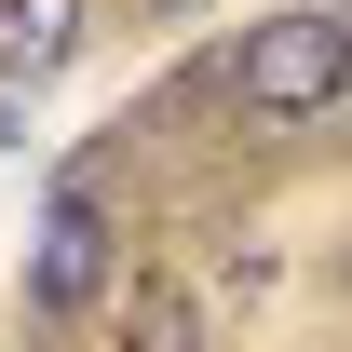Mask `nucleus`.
<instances>
[{
  "label": "nucleus",
  "instance_id": "nucleus-1",
  "mask_svg": "<svg viewBox=\"0 0 352 352\" xmlns=\"http://www.w3.org/2000/svg\"><path fill=\"white\" fill-rule=\"evenodd\" d=\"M230 109L244 122H325V109H352V14H325V0L258 14L230 41Z\"/></svg>",
  "mask_w": 352,
  "mask_h": 352
},
{
  "label": "nucleus",
  "instance_id": "nucleus-2",
  "mask_svg": "<svg viewBox=\"0 0 352 352\" xmlns=\"http://www.w3.org/2000/svg\"><path fill=\"white\" fill-rule=\"evenodd\" d=\"M95 271H109V217H95V190H54L41 258H28V311H82Z\"/></svg>",
  "mask_w": 352,
  "mask_h": 352
},
{
  "label": "nucleus",
  "instance_id": "nucleus-3",
  "mask_svg": "<svg viewBox=\"0 0 352 352\" xmlns=\"http://www.w3.org/2000/svg\"><path fill=\"white\" fill-rule=\"evenodd\" d=\"M68 41H82V0H0V68H68Z\"/></svg>",
  "mask_w": 352,
  "mask_h": 352
},
{
  "label": "nucleus",
  "instance_id": "nucleus-4",
  "mask_svg": "<svg viewBox=\"0 0 352 352\" xmlns=\"http://www.w3.org/2000/svg\"><path fill=\"white\" fill-rule=\"evenodd\" d=\"M122 352H204L190 298H176V285H135V298H122Z\"/></svg>",
  "mask_w": 352,
  "mask_h": 352
},
{
  "label": "nucleus",
  "instance_id": "nucleus-5",
  "mask_svg": "<svg viewBox=\"0 0 352 352\" xmlns=\"http://www.w3.org/2000/svg\"><path fill=\"white\" fill-rule=\"evenodd\" d=\"M149 14H190V0H149Z\"/></svg>",
  "mask_w": 352,
  "mask_h": 352
}]
</instances>
